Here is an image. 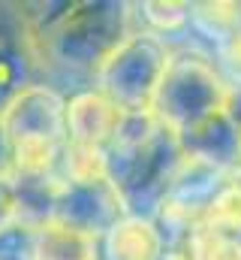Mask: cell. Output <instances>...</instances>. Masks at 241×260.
I'll list each match as a JSON object with an SVG mask.
<instances>
[{"label":"cell","mask_w":241,"mask_h":260,"mask_svg":"<svg viewBox=\"0 0 241 260\" xmlns=\"http://www.w3.org/2000/svg\"><path fill=\"white\" fill-rule=\"evenodd\" d=\"M163 236L151 218L124 215L100 236V260H160Z\"/></svg>","instance_id":"cell-9"},{"label":"cell","mask_w":241,"mask_h":260,"mask_svg":"<svg viewBox=\"0 0 241 260\" xmlns=\"http://www.w3.org/2000/svg\"><path fill=\"white\" fill-rule=\"evenodd\" d=\"M15 221H18V206H15L12 179L9 176H0V230H6Z\"/></svg>","instance_id":"cell-17"},{"label":"cell","mask_w":241,"mask_h":260,"mask_svg":"<svg viewBox=\"0 0 241 260\" xmlns=\"http://www.w3.org/2000/svg\"><path fill=\"white\" fill-rule=\"evenodd\" d=\"M33 260H100V239L60 221L33 227Z\"/></svg>","instance_id":"cell-10"},{"label":"cell","mask_w":241,"mask_h":260,"mask_svg":"<svg viewBox=\"0 0 241 260\" xmlns=\"http://www.w3.org/2000/svg\"><path fill=\"white\" fill-rule=\"evenodd\" d=\"M202 224L241 236V173L229 176L217 188V194L208 200V206L202 212Z\"/></svg>","instance_id":"cell-11"},{"label":"cell","mask_w":241,"mask_h":260,"mask_svg":"<svg viewBox=\"0 0 241 260\" xmlns=\"http://www.w3.org/2000/svg\"><path fill=\"white\" fill-rule=\"evenodd\" d=\"M0 133L9 145V176L60 173L66 148V97L49 82H33L0 109Z\"/></svg>","instance_id":"cell-3"},{"label":"cell","mask_w":241,"mask_h":260,"mask_svg":"<svg viewBox=\"0 0 241 260\" xmlns=\"http://www.w3.org/2000/svg\"><path fill=\"white\" fill-rule=\"evenodd\" d=\"M39 79V55L27 6L0 3V109Z\"/></svg>","instance_id":"cell-7"},{"label":"cell","mask_w":241,"mask_h":260,"mask_svg":"<svg viewBox=\"0 0 241 260\" xmlns=\"http://www.w3.org/2000/svg\"><path fill=\"white\" fill-rule=\"evenodd\" d=\"M217 55H220V73L238 91L241 88V27L235 34H229L223 43H217Z\"/></svg>","instance_id":"cell-16"},{"label":"cell","mask_w":241,"mask_h":260,"mask_svg":"<svg viewBox=\"0 0 241 260\" xmlns=\"http://www.w3.org/2000/svg\"><path fill=\"white\" fill-rule=\"evenodd\" d=\"M235 88L226 82L220 67L196 49L172 52L169 67L151 100V115L175 139H184L217 115L229 112Z\"/></svg>","instance_id":"cell-4"},{"label":"cell","mask_w":241,"mask_h":260,"mask_svg":"<svg viewBox=\"0 0 241 260\" xmlns=\"http://www.w3.org/2000/svg\"><path fill=\"white\" fill-rule=\"evenodd\" d=\"M181 157L178 139L151 112H124L118 136L106 151V164L127 215L151 218L157 212Z\"/></svg>","instance_id":"cell-1"},{"label":"cell","mask_w":241,"mask_h":260,"mask_svg":"<svg viewBox=\"0 0 241 260\" xmlns=\"http://www.w3.org/2000/svg\"><path fill=\"white\" fill-rule=\"evenodd\" d=\"M66 12L55 15L49 24H33L39 73L66 70V73H88L97 79L106 58L124 43L133 30L130 3H69ZM30 18V15H27Z\"/></svg>","instance_id":"cell-2"},{"label":"cell","mask_w":241,"mask_h":260,"mask_svg":"<svg viewBox=\"0 0 241 260\" xmlns=\"http://www.w3.org/2000/svg\"><path fill=\"white\" fill-rule=\"evenodd\" d=\"M120 121L124 112L100 88H85L66 97V145L109 151Z\"/></svg>","instance_id":"cell-8"},{"label":"cell","mask_w":241,"mask_h":260,"mask_svg":"<svg viewBox=\"0 0 241 260\" xmlns=\"http://www.w3.org/2000/svg\"><path fill=\"white\" fill-rule=\"evenodd\" d=\"M172 49L151 30H130L97 73V85L120 112H151L157 85L169 67Z\"/></svg>","instance_id":"cell-5"},{"label":"cell","mask_w":241,"mask_h":260,"mask_svg":"<svg viewBox=\"0 0 241 260\" xmlns=\"http://www.w3.org/2000/svg\"><path fill=\"white\" fill-rule=\"evenodd\" d=\"M184 239L193 260H241V236L205 227L202 221Z\"/></svg>","instance_id":"cell-13"},{"label":"cell","mask_w":241,"mask_h":260,"mask_svg":"<svg viewBox=\"0 0 241 260\" xmlns=\"http://www.w3.org/2000/svg\"><path fill=\"white\" fill-rule=\"evenodd\" d=\"M127 215L118 188L109 176L103 179H60L52 221H60L72 230H82L100 239L118 218Z\"/></svg>","instance_id":"cell-6"},{"label":"cell","mask_w":241,"mask_h":260,"mask_svg":"<svg viewBox=\"0 0 241 260\" xmlns=\"http://www.w3.org/2000/svg\"><path fill=\"white\" fill-rule=\"evenodd\" d=\"M0 176H9V145L0 133Z\"/></svg>","instance_id":"cell-18"},{"label":"cell","mask_w":241,"mask_h":260,"mask_svg":"<svg viewBox=\"0 0 241 260\" xmlns=\"http://www.w3.org/2000/svg\"><path fill=\"white\" fill-rule=\"evenodd\" d=\"M0 260H33V227L24 221L0 230Z\"/></svg>","instance_id":"cell-15"},{"label":"cell","mask_w":241,"mask_h":260,"mask_svg":"<svg viewBox=\"0 0 241 260\" xmlns=\"http://www.w3.org/2000/svg\"><path fill=\"white\" fill-rule=\"evenodd\" d=\"M190 21L208 40L223 43L241 27V3H190Z\"/></svg>","instance_id":"cell-12"},{"label":"cell","mask_w":241,"mask_h":260,"mask_svg":"<svg viewBox=\"0 0 241 260\" xmlns=\"http://www.w3.org/2000/svg\"><path fill=\"white\" fill-rule=\"evenodd\" d=\"M142 15V21L148 24L145 30L157 34V37H166V34H175L184 24H190V3H154V0H145L136 6Z\"/></svg>","instance_id":"cell-14"}]
</instances>
